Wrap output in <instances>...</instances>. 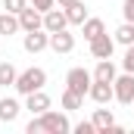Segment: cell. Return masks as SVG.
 <instances>
[{
	"label": "cell",
	"instance_id": "obj_23",
	"mask_svg": "<svg viewBox=\"0 0 134 134\" xmlns=\"http://www.w3.org/2000/svg\"><path fill=\"white\" fill-rule=\"evenodd\" d=\"M75 134H97V125L94 122H78L75 125Z\"/></svg>",
	"mask_w": 134,
	"mask_h": 134
},
{
	"label": "cell",
	"instance_id": "obj_12",
	"mask_svg": "<svg viewBox=\"0 0 134 134\" xmlns=\"http://www.w3.org/2000/svg\"><path fill=\"white\" fill-rule=\"evenodd\" d=\"M63 9H66L69 25H84V22H87V6H84L81 0H72V3H66V6H63Z\"/></svg>",
	"mask_w": 134,
	"mask_h": 134
},
{
	"label": "cell",
	"instance_id": "obj_20",
	"mask_svg": "<svg viewBox=\"0 0 134 134\" xmlns=\"http://www.w3.org/2000/svg\"><path fill=\"white\" fill-rule=\"evenodd\" d=\"M81 103H84V97L81 94H75V91H63V109L66 112H72V109H81Z\"/></svg>",
	"mask_w": 134,
	"mask_h": 134
},
{
	"label": "cell",
	"instance_id": "obj_21",
	"mask_svg": "<svg viewBox=\"0 0 134 134\" xmlns=\"http://www.w3.org/2000/svg\"><path fill=\"white\" fill-rule=\"evenodd\" d=\"M25 6H28V0H3V9H6V13H16V16H19Z\"/></svg>",
	"mask_w": 134,
	"mask_h": 134
},
{
	"label": "cell",
	"instance_id": "obj_2",
	"mask_svg": "<svg viewBox=\"0 0 134 134\" xmlns=\"http://www.w3.org/2000/svg\"><path fill=\"white\" fill-rule=\"evenodd\" d=\"M44 84H47V72L37 69V66L19 72V78H16V91H19L22 97H28V94H34V91H41Z\"/></svg>",
	"mask_w": 134,
	"mask_h": 134
},
{
	"label": "cell",
	"instance_id": "obj_25",
	"mask_svg": "<svg viewBox=\"0 0 134 134\" xmlns=\"http://www.w3.org/2000/svg\"><path fill=\"white\" fill-rule=\"evenodd\" d=\"M34 9H41V13H47V9H53L56 6V0H31Z\"/></svg>",
	"mask_w": 134,
	"mask_h": 134
},
{
	"label": "cell",
	"instance_id": "obj_14",
	"mask_svg": "<svg viewBox=\"0 0 134 134\" xmlns=\"http://www.w3.org/2000/svg\"><path fill=\"white\" fill-rule=\"evenodd\" d=\"M115 66H112V59H100L97 69H94V81H106V84H112L115 81Z\"/></svg>",
	"mask_w": 134,
	"mask_h": 134
},
{
	"label": "cell",
	"instance_id": "obj_19",
	"mask_svg": "<svg viewBox=\"0 0 134 134\" xmlns=\"http://www.w3.org/2000/svg\"><path fill=\"white\" fill-rule=\"evenodd\" d=\"M81 28H84V37H87V41H94L97 34H103V31H106V25H103V19H91V16H87V22H84Z\"/></svg>",
	"mask_w": 134,
	"mask_h": 134
},
{
	"label": "cell",
	"instance_id": "obj_17",
	"mask_svg": "<svg viewBox=\"0 0 134 134\" xmlns=\"http://www.w3.org/2000/svg\"><path fill=\"white\" fill-rule=\"evenodd\" d=\"M115 44H122V47H128V44H134V22H122L119 28H115Z\"/></svg>",
	"mask_w": 134,
	"mask_h": 134
},
{
	"label": "cell",
	"instance_id": "obj_10",
	"mask_svg": "<svg viewBox=\"0 0 134 134\" xmlns=\"http://www.w3.org/2000/svg\"><path fill=\"white\" fill-rule=\"evenodd\" d=\"M50 47H53L56 53H72V50H75V34H69L66 28H63V31H53L50 34Z\"/></svg>",
	"mask_w": 134,
	"mask_h": 134
},
{
	"label": "cell",
	"instance_id": "obj_7",
	"mask_svg": "<svg viewBox=\"0 0 134 134\" xmlns=\"http://www.w3.org/2000/svg\"><path fill=\"white\" fill-rule=\"evenodd\" d=\"M44 28H47L50 34H53V31H63V28H69L66 9H63V6H59V9H56V6H53V9H47V13H44Z\"/></svg>",
	"mask_w": 134,
	"mask_h": 134
},
{
	"label": "cell",
	"instance_id": "obj_16",
	"mask_svg": "<svg viewBox=\"0 0 134 134\" xmlns=\"http://www.w3.org/2000/svg\"><path fill=\"white\" fill-rule=\"evenodd\" d=\"M16 31H22L19 16H16V13H3V16H0V34L9 37V34H16Z\"/></svg>",
	"mask_w": 134,
	"mask_h": 134
},
{
	"label": "cell",
	"instance_id": "obj_15",
	"mask_svg": "<svg viewBox=\"0 0 134 134\" xmlns=\"http://www.w3.org/2000/svg\"><path fill=\"white\" fill-rule=\"evenodd\" d=\"M91 122L97 125V131H100V134H109V131H112V125H115V115H112L109 109H97Z\"/></svg>",
	"mask_w": 134,
	"mask_h": 134
},
{
	"label": "cell",
	"instance_id": "obj_13",
	"mask_svg": "<svg viewBox=\"0 0 134 134\" xmlns=\"http://www.w3.org/2000/svg\"><path fill=\"white\" fill-rule=\"evenodd\" d=\"M19 112H22V106H19V100H13V97H3L0 100V122H16L19 119Z\"/></svg>",
	"mask_w": 134,
	"mask_h": 134
},
{
	"label": "cell",
	"instance_id": "obj_11",
	"mask_svg": "<svg viewBox=\"0 0 134 134\" xmlns=\"http://www.w3.org/2000/svg\"><path fill=\"white\" fill-rule=\"evenodd\" d=\"M87 97L94 103H109V100H115V91H112V84H106V81H94L91 84V91H87Z\"/></svg>",
	"mask_w": 134,
	"mask_h": 134
},
{
	"label": "cell",
	"instance_id": "obj_6",
	"mask_svg": "<svg viewBox=\"0 0 134 134\" xmlns=\"http://www.w3.org/2000/svg\"><path fill=\"white\" fill-rule=\"evenodd\" d=\"M22 47H25L28 53H41V50H47V47H50V31H47V28L25 31V41H22Z\"/></svg>",
	"mask_w": 134,
	"mask_h": 134
},
{
	"label": "cell",
	"instance_id": "obj_27",
	"mask_svg": "<svg viewBox=\"0 0 134 134\" xmlns=\"http://www.w3.org/2000/svg\"><path fill=\"white\" fill-rule=\"evenodd\" d=\"M0 41H3V34H0Z\"/></svg>",
	"mask_w": 134,
	"mask_h": 134
},
{
	"label": "cell",
	"instance_id": "obj_9",
	"mask_svg": "<svg viewBox=\"0 0 134 134\" xmlns=\"http://www.w3.org/2000/svg\"><path fill=\"white\" fill-rule=\"evenodd\" d=\"M25 109H28L31 115H41V112H47V109H50V97L44 94V87L25 97Z\"/></svg>",
	"mask_w": 134,
	"mask_h": 134
},
{
	"label": "cell",
	"instance_id": "obj_8",
	"mask_svg": "<svg viewBox=\"0 0 134 134\" xmlns=\"http://www.w3.org/2000/svg\"><path fill=\"white\" fill-rule=\"evenodd\" d=\"M19 25H22V31L44 28V13H41V9H34V6H25V9L19 13Z\"/></svg>",
	"mask_w": 134,
	"mask_h": 134
},
{
	"label": "cell",
	"instance_id": "obj_24",
	"mask_svg": "<svg viewBox=\"0 0 134 134\" xmlns=\"http://www.w3.org/2000/svg\"><path fill=\"white\" fill-rule=\"evenodd\" d=\"M122 16H125V22H134V0L122 3Z\"/></svg>",
	"mask_w": 134,
	"mask_h": 134
},
{
	"label": "cell",
	"instance_id": "obj_26",
	"mask_svg": "<svg viewBox=\"0 0 134 134\" xmlns=\"http://www.w3.org/2000/svg\"><path fill=\"white\" fill-rule=\"evenodd\" d=\"M56 3H59V6H66V3H72V0H56Z\"/></svg>",
	"mask_w": 134,
	"mask_h": 134
},
{
	"label": "cell",
	"instance_id": "obj_5",
	"mask_svg": "<svg viewBox=\"0 0 134 134\" xmlns=\"http://www.w3.org/2000/svg\"><path fill=\"white\" fill-rule=\"evenodd\" d=\"M87 44H91V56H94V59H112V53H115V37H109L106 31L97 34V37L87 41Z\"/></svg>",
	"mask_w": 134,
	"mask_h": 134
},
{
	"label": "cell",
	"instance_id": "obj_3",
	"mask_svg": "<svg viewBox=\"0 0 134 134\" xmlns=\"http://www.w3.org/2000/svg\"><path fill=\"white\" fill-rule=\"evenodd\" d=\"M91 84H94V72H87L84 66H75V69H69V75H66V87H69V91H75V94L87 97Z\"/></svg>",
	"mask_w": 134,
	"mask_h": 134
},
{
	"label": "cell",
	"instance_id": "obj_18",
	"mask_svg": "<svg viewBox=\"0 0 134 134\" xmlns=\"http://www.w3.org/2000/svg\"><path fill=\"white\" fill-rule=\"evenodd\" d=\"M16 78H19V72H16V66L13 63H0V87H16Z\"/></svg>",
	"mask_w": 134,
	"mask_h": 134
},
{
	"label": "cell",
	"instance_id": "obj_28",
	"mask_svg": "<svg viewBox=\"0 0 134 134\" xmlns=\"http://www.w3.org/2000/svg\"><path fill=\"white\" fill-rule=\"evenodd\" d=\"M28 3H31V0H28Z\"/></svg>",
	"mask_w": 134,
	"mask_h": 134
},
{
	"label": "cell",
	"instance_id": "obj_1",
	"mask_svg": "<svg viewBox=\"0 0 134 134\" xmlns=\"http://www.w3.org/2000/svg\"><path fill=\"white\" fill-rule=\"evenodd\" d=\"M72 131L66 112H56V109H47L41 115H34L31 122L25 125V134H66Z\"/></svg>",
	"mask_w": 134,
	"mask_h": 134
},
{
	"label": "cell",
	"instance_id": "obj_4",
	"mask_svg": "<svg viewBox=\"0 0 134 134\" xmlns=\"http://www.w3.org/2000/svg\"><path fill=\"white\" fill-rule=\"evenodd\" d=\"M112 91H115V100L131 106L134 103V72H125V75H115L112 81Z\"/></svg>",
	"mask_w": 134,
	"mask_h": 134
},
{
	"label": "cell",
	"instance_id": "obj_22",
	"mask_svg": "<svg viewBox=\"0 0 134 134\" xmlns=\"http://www.w3.org/2000/svg\"><path fill=\"white\" fill-rule=\"evenodd\" d=\"M122 69L125 72H134V44L125 47V59H122Z\"/></svg>",
	"mask_w": 134,
	"mask_h": 134
}]
</instances>
